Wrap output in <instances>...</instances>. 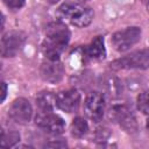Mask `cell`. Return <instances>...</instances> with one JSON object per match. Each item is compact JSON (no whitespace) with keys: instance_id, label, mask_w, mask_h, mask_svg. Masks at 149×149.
<instances>
[{"instance_id":"6da1fadb","label":"cell","mask_w":149,"mask_h":149,"mask_svg":"<svg viewBox=\"0 0 149 149\" xmlns=\"http://www.w3.org/2000/svg\"><path fill=\"white\" fill-rule=\"evenodd\" d=\"M70 40V31L63 22H52L45 29L42 48L49 61H58Z\"/></svg>"},{"instance_id":"7a4b0ae2","label":"cell","mask_w":149,"mask_h":149,"mask_svg":"<svg viewBox=\"0 0 149 149\" xmlns=\"http://www.w3.org/2000/svg\"><path fill=\"white\" fill-rule=\"evenodd\" d=\"M57 14L61 20L80 28L88 26L93 19V10L88 6L74 2L63 3L58 8Z\"/></svg>"},{"instance_id":"3957f363","label":"cell","mask_w":149,"mask_h":149,"mask_svg":"<svg viewBox=\"0 0 149 149\" xmlns=\"http://www.w3.org/2000/svg\"><path fill=\"white\" fill-rule=\"evenodd\" d=\"M111 68L114 70L121 69H140L144 70L149 68V49H142L135 52H132L125 57L115 59L111 63Z\"/></svg>"},{"instance_id":"277c9868","label":"cell","mask_w":149,"mask_h":149,"mask_svg":"<svg viewBox=\"0 0 149 149\" xmlns=\"http://www.w3.org/2000/svg\"><path fill=\"white\" fill-rule=\"evenodd\" d=\"M141 38V29L139 27H128L116 31L112 36V44L115 50L122 52L136 44Z\"/></svg>"},{"instance_id":"5b68a950","label":"cell","mask_w":149,"mask_h":149,"mask_svg":"<svg viewBox=\"0 0 149 149\" xmlns=\"http://www.w3.org/2000/svg\"><path fill=\"white\" fill-rule=\"evenodd\" d=\"M26 34L20 30L6 33L1 38V55L3 57H14L23 47Z\"/></svg>"},{"instance_id":"8992f818","label":"cell","mask_w":149,"mask_h":149,"mask_svg":"<svg viewBox=\"0 0 149 149\" xmlns=\"http://www.w3.org/2000/svg\"><path fill=\"white\" fill-rule=\"evenodd\" d=\"M104 111H105V98L101 93L99 92H91L84 102V112L85 115L94 121L98 122L102 115H104Z\"/></svg>"},{"instance_id":"52a82bcc","label":"cell","mask_w":149,"mask_h":149,"mask_svg":"<svg viewBox=\"0 0 149 149\" xmlns=\"http://www.w3.org/2000/svg\"><path fill=\"white\" fill-rule=\"evenodd\" d=\"M9 118L20 125H26L30 121L33 115V107L24 98H19L13 101L8 111Z\"/></svg>"},{"instance_id":"ba28073f","label":"cell","mask_w":149,"mask_h":149,"mask_svg":"<svg viewBox=\"0 0 149 149\" xmlns=\"http://www.w3.org/2000/svg\"><path fill=\"white\" fill-rule=\"evenodd\" d=\"M36 125L45 130L49 134L58 135L62 134L65 129V122L64 120L54 113L50 112H43L42 114L36 116Z\"/></svg>"},{"instance_id":"9c48e42d","label":"cell","mask_w":149,"mask_h":149,"mask_svg":"<svg viewBox=\"0 0 149 149\" xmlns=\"http://www.w3.org/2000/svg\"><path fill=\"white\" fill-rule=\"evenodd\" d=\"M109 116L114 121H116L128 133H133L137 128V123H136V119L134 114L125 105L114 106L109 112Z\"/></svg>"},{"instance_id":"30bf717a","label":"cell","mask_w":149,"mask_h":149,"mask_svg":"<svg viewBox=\"0 0 149 149\" xmlns=\"http://www.w3.org/2000/svg\"><path fill=\"white\" fill-rule=\"evenodd\" d=\"M80 104V94L77 90H66L62 91L56 95V106L66 112V113H73L78 109Z\"/></svg>"},{"instance_id":"8fae6325","label":"cell","mask_w":149,"mask_h":149,"mask_svg":"<svg viewBox=\"0 0 149 149\" xmlns=\"http://www.w3.org/2000/svg\"><path fill=\"white\" fill-rule=\"evenodd\" d=\"M40 71L42 78L52 84L61 81L64 76V68L58 61H49L48 63H43Z\"/></svg>"},{"instance_id":"7c38bea8","label":"cell","mask_w":149,"mask_h":149,"mask_svg":"<svg viewBox=\"0 0 149 149\" xmlns=\"http://www.w3.org/2000/svg\"><path fill=\"white\" fill-rule=\"evenodd\" d=\"M36 104L42 112H51L56 106V95L51 92H41L36 97Z\"/></svg>"},{"instance_id":"4fadbf2b","label":"cell","mask_w":149,"mask_h":149,"mask_svg":"<svg viewBox=\"0 0 149 149\" xmlns=\"http://www.w3.org/2000/svg\"><path fill=\"white\" fill-rule=\"evenodd\" d=\"M87 54L90 57L95 58V59H100L104 58L106 55V50H105V43H104V38L101 36H97L91 44L88 45L87 49Z\"/></svg>"},{"instance_id":"5bb4252c","label":"cell","mask_w":149,"mask_h":149,"mask_svg":"<svg viewBox=\"0 0 149 149\" xmlns=\"http://www.w3.org/2000/svg\"><path fill=\"white\" fill-rule=\"evenodd\" d=\"M88 130V125L87 122L80 118V116H77L72 123H71V135L73 137H83Z\"/></svg>"},{"instance_id":"9a60e30c","label":"cell","mask_w":149,"mask_h":149,"mask_svg":"<svg viewBox=\"0 0 149 149\" xmlns=\"http://www.w3.org/2000/svg\"><path fill=\"white\" fill-rule=\"evenodd\" d=\"M20 141V134L16 130H9V132H1V146L3 147H12L16 142Z\"/></svg>"},{"instance_id":"2e32d148","label":"cell","mask_w":149,"mask_h":149,"mask_svg":"<svg viewBox=\"0 0 149 149\" xmlns=\"http://www.w3.org/2000/svg\"><path fill=\"white\" fill-rule=\"evenodd\" d=\"M137 108L144 113L149 114V91H144L137 97Z\"/></svg>"},{"instance_id":"e0dca14e","label":"cell","mask_w":149,"mask_h":149,"mask_svg":"<svg viewBox=\"0 0 149 149\" xmlns=\"http://www.w3.org/2000/svg\"><path fill=\"white\" fill-rule=\"evenodd\" d=\"M3 2L10 9H19L24 5V0H3Z\"/></svg>"},{"instance_id":"ac0fdd59","label":"cell","mask_w":149,"mask_h":149,"mask_svg":"<svg viewBox=\"0 0 149 149\" xmlns=\"http://www.w3.org/2000/svg\"><path fill=\"white\" fill-rule=\"evenodd\" d=\"M45 147H51V148H64L66 147V143L63 142V141H57V142H49V143H45Z\"/></svg>"},{"instance_id":"d6986e66","label":"cell","mask_w":149,"mask_h":149,"mask_svg":"<svg viewBox=\"0 0 149 149\" xmlns=\"http://www.w3.org/2000/svg\"><path fill=\"white\" fill-rule=\"evenodd\" d=\"M1 86H2V97H1V100L3 101L5 98H6V93H7V85H6V83H2Z\"/></svg>"},{"instance_id":"ffe728a7","label":"cell","mask_w":149,"mask_h":149,"mask_svg":"<svg viewBox=\"0 0 149 149\" xmlns=\"http://www.w3.org/2000/svg\"><path fill=\"white\" fill-rule=\"evenodd\" d=\"M49 1H50L51 3H56V2H58L59 0H49Z\"/></svg>"},{"instance_id":"44dd1931","label":"cell","mask_w":149,"mask_h":149,"mask_svg":"<svg viewBox=\"0 0 149 149\" xmlns=\"http://www.w3.org/2000/svg\"><path fill=\"white\" fill-rule=\"evenodd\" d=\"M147 128H148V130H149V119L147 120Z\"/></svg>"},{"instance_id":"7402d4cb","label":"cell","mask_w":149,"mask_h":149,"mask_svg":"<svg viewBox=\"0 0 149 149\" xmlns=\"http://www.w3.org/2000/svg\"><path fill=\"white\" fill-rule=\"evenodd\" d=\"M143 1H144V2H147V3L149 5V0H143Z\"/></svg>"},{"instance_id":"603a6c76","label":"cell","mask_w":149,"mask_h":149,"mask_svg":"<svg viewBox=\"0 0 149 149\" xmlns=\"http://www.w3.org/2000/svg\"><path fill=\"white\" fill-rule=\"evenodd\" d=\"M80 1H85V0H80Z\"/></svg>"}]
</instances>
